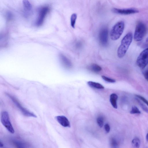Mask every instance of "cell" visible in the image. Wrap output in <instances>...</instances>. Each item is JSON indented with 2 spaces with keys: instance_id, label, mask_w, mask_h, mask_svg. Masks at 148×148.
Instances as JSON below:
<instances>
[{
  "instance_id": "obj_11",
  "label": "cell",
  "mask_w": 148,
  "mask_h": 148,
  "mask_svg": "<svg viewBox=\"0 0 148 148\" xmlns=\"http://www.w3.org/2000/svg\"><path fill=\"white\" fill-rule=\"evenodd\" d=\"M59 57L62 63L65 67L68 69H70L72 67V64L71 61L65 56L60 54Z\"/></svg>"
},
{
  "instance_id": "obj_12",
  "label": "cell",
  "mask_w": 148,
  "mask_h": 148,
  "mask_svg": "<svg viewBox=\"0 0 148 148\" xmlns=\"http://www.w3.org/2000/svg\"><path fill=\"white\" fill-rule=\"evenodd\" d=\"M87 69L90 71L95 73H98L102 70L101 67L97 64L93 63L89 65Z\"/></svg>"
},
{
  "instance_id": "obj_18",
  "label": "cell",
  "mask_w": 148,
  "mask_h": 148,
  "mask_svg": "<svg viewBox=\"0 0 148 148\" xmlns=\"http://www.w3.org/2000/svg\"><path fill=\"white\" fill-rule=\"evenodd\" d=\"M130 113L131 114H139L141 112L137 107L134 106L132 107Z\"/></svg>"
},
{
  "instance_id": "obj_26",
  "label": "cell",
  "mask_w": 148,
  "mask_h": 148,
  "mask_svg": "<svg viewBox=\"0 0 148 148\" xmlns=\"http://www.w3.org/2000/svg\"><path fill=\"white\" fill-rule=\"evenodd\" d=\"M143 74L145 78L148 81V69L144 71Z\"/></svg>"
},
{
  "instance_id": "obj_20",
  "label": "cell",
  "mask_w": 148,
  "mask_h": 148,
  "mask_svg": "<svg viewBox=\"0 0 148 148\" xmlns=\"http://www.w3.org/2000/svg\"><path fill=\"white\" fill-rule=\"evenodd\" d=\"M97 122L99 126L100 127H102L104 123L103 118L101 116L98 117L97 119Z\"/></svg>"
},
{
  "instance_id": "obj_10",
  "label": "cell",
  "mask_w": 148,
  "mask_h": 148,
  "mask_svg": "<svg viewBox=\"0 0 148 148\" xmlns=\"http://www.w3.org/2000/svg\"><path fill=\"white\" fill-rule=\"evenodd\" d=\"M57 121L62 126L65 127H71L70 123L68 119L64 116H58L55 117Z\"/></svg>"
},
{
  "instance_id": "obj_7",
  "label": "cell",
  "mask_w": 148,
  "mask_h": 148,
  "mask_svg": "<svg viewBox=\"0 0 148 148\" xmlns=\"http://www.w3.org/2000/svg\"><path fill=\"white\" fill-rule=\"evenodd\" d=\"M49 10V8L48 6H44L40 9L35 22V25L36 26H40L42 24Z\"/></svg>"
},
{
  "instance_id": "obj_16",
  "label": "cell",
  "mask_w": 148,
  "mask_h": 148,
  "mask_svg": "<svg viewBox=\"0 0 148 148\" xmlns=\"http://www.w3.org/2000/svg\"><path fill=\"white\" fill-rule=\"evenodd\" d=\"M140 140L137 137H135L134 138L132 142V145L134 147H139L140 145Z\"/></svg>"
},
{
  "instance_id": "obj_24",
  "label": "cell",
  "mask_w": 148,
  "mask_h": 148,
  "mask_svg": "<svg viewBox=\"0 0 148 148\" xmlns=\"http://www.w3.org/2000/svg\"><path fill=\"white\" fill-rule=\"evenodd\" d=\"M136 97L140 99L148 106V101L143 97L139 95H136Z\"/></svg>"
},
{
  "instance_id": "obj_4",
  "label": "cell",
  "mask_w": 148,
  "mask_h": 148,
  "mask_svg": "<svg viewBox=\"0 0 148 148\" xmlns=\"http://www.w3.org/2000/svg\"><path fill=\"white\" fill-rule=\"evenodd\" d=\"M6 95L12 100L24 115L28 117H37L36 116L34 113L29 111L23 107L18 100L14 97L8 93H6Z\"/></svg>"
},
{
  "instance_id": "obj_3",
  "label": "cell",
  "mask_w": 148,
  "mask_h": 148,
  "mask_svg": "<svg viewBox=\"0 0 148 148\" xmlns=\"http://www.w3.org/2000/svg\"><path fill=\"white\" fill-rule=\"evenodd\" d=\"M147 28L145 25L141 22L137 23L134 33V38L136 41L141 40L146 34Z\"/></svg>"
},
{
  "instance_id": "obj_25",
  "label": "cell",
  "mask_w": 148,
  "mask_h": 148,
  "mask_svg": "<svg viewBox=\"0 0 148 148\" xmlns=\"http://www.w3.org/2000/svg\"><path fill=\"white\" fill-rule=\"evenodd\" d=\"M104 129L106 131L107 133L109 132L110 130V127L108 123H106L104 125Z\"/></svg>"
},
{
  "instance_id": "obj_15",
  "label": "cell",
  "mask_w": 148,
  "mask_h": 148,
  "mask_svg": "<svg viewBox=\"0 0 148 148\" xmlns=\"http://www.w3.org/2000/svg\"><path fill=\"white\" fill-rule=\"evenodd\" d=\"M87 84L90 87L97 89H103L104 88V87L100 84L90 81L87 82Z\"/></svg>"
},
{
  "instance_id": "obj_1",
  "label": "cell",
  "mask_w": 148,
  "mask_h": 148,
  "mask_svg": "<svg viewBox=\"0 0 148 148\" xmlns=\"http://www.w3.org/2000/svg\"><path fill=\"white\" fill-rule=\"evenodd\" d=\"M132 38V34L131 32L127 34L123 38L117 50V55L119 58H122L125 55L131 43Z\"/></svg>"
},
{
  "instance_id": "obj_27",
  "label": "cell",
  "mask_w": 148,
  "mask_h": 148,
  "mask_svg": "<svg viewBox=\"0 0 148 148\" xmlns=\"http://www.w3.org/2000/svg\"><path fill=\"white\" fill-rule=\"evenodd\" d=\"M82 42L79 41L77 42L75 45L76 47L78 49L81 47L82 46Z\"/></svg>"
},
{
  "instance_id": "obj_2",
  "label": "cell",
  "mask_w": 148,
  "mask_h": 148,
  "mask_svg": "<svg viewBox=\"0 0 148 148\" xmlns=\"http://www.w3.org/2000/svg\"><path fill=\"white\" fill-rule=\"evenodd\" d=\"M125 27V23L121 21L116 23L112 27L110 33L111 39L113 40H118L123 33Z\"/></svg>"
},
{
  "instance_id": "obj_29",
  "label": "cell",
  "mask_w": 148,
  "mask_h": 148,
  "mask_svg": "<svg viewBox=\"0 0 148 148\" xmlns=\"http://www.w3.org/2000/svg\"><path fill=\"white\" fill-rule=\"evenodd\" d=\"M3 146V144L2 142L0 141V147H2Z\"/></svg>"
},
{
  "instance_id": "obj_8",
  "label": "cell",
  "mask_w": 148,
  "mask_h": 148,
  "mask_svg": "<svg viewBox=\"0 0 148 148\" xmlns=\"http://www.w3.org/2000/svg\"><path fill=\"white\" fill-rule=\"evenodd\" d=\"M108 29L107 27H103L100 29L99 34V41L103 46H106L108 43Z\"/></svg>"
},
{
  "instance_id": "obj_23",
  "label": "cell",
  "mask_w": 148,
  "mask_h": 148,
  "mask_svg": "<svg viewBox=\"0 0 148 148\" xmlns=\"http://www.w3.org/2000/svg\"><path fill=\"white\" fill-rule=\"evenodd\" d=\"M13 143L16 146H18L19 147H24V146H25L24 144L20 142H18V141H14Z\"/></svg>"
},
{
  "instance_id": "obj_22",
  "label": "cell",
  "mask_w": 148,
  "mask_h": 148,
  "mask_svg": "<svg viewBox=\"0 0 148 148\" xmlns=\"http://www.w3.org/2000/svg\"><path fill=\"white\" fill-rule=\"evenodd\" d=\"M137 100L142 109L148 113V108L140 101L139 99H137Z\"/></svg>"
},
{
  "instance_id": "obj_19",
  "label": "cell",
  "mask_w": 148,
  "mask_h": 148,
  "mask_svg": "<svg viewBox=\"0 0 148 148\" xmlns=\"http://www.w3.org/2000/svg\"><path fill=\"white\" fill-rule=\"evenodd\" d=\"M110 144L111 146L113 147H117L119 145L117 141L114 138H112L110 139Z\"/></svg>"
},
{
  "instance_id": "obj_13",
  "label": "cell",
  "mask_w": 148,
  "mask_h": 148,
  "mask_svg": "<svg viewBox=\"0 0 148 148\" xmlns=\"http://www.w3.org/2000/svg\"><path fill=\"white\" fill-rule=\"evenodd\" d=\"M118 98L117 95L115 93H112L110 96V102L112 107L115 109L117 108V101Z\"/></svg>"
},
{
  "instance_id": "obj_9",
  "label": "cell",
  "mask_w": 148,
  "mask_h": 148,
  "mask_svg": "<svg viewBox=\"0 0 148 148\" xmlns=\"http://www.w3.org/2000/svg\"><path fill=\"white\" fill-rule=\"evenodd\" d=\"M112 11L114 13L122 15H128L139 12L138 10L133 8L119 9L114 8L112 9Z\"/></svg>"
},
{
  "instance_id": "obj_28",
  "label": "cell",
  "mask_w": 148,
  "mask_h": 148,
  "mask_svg": "<svg viewBox=\"0 0 148 148\" xmlns=\"http://www.w3.org/2000/svg\"><path fill=\"white\" fill-rule=\"evenodd\" d=\"M143 47H148V38H147L145 40V41L144 43Z\"/></svg>"
},
{
  "instance_id": "obj_5",
  "label": "cell",
  "mask_w": 148,
  "mask_h": 148,
  "mask_svg": "<svg viewBox=\"0 0 148 148\" xmlns=\"http://www.w3.org/2000/svg\"><path fill=\"white\" fill-rule=\"evenodd\" d=\"M138 66L141 69H144L148 64V47L146 48L139 54L136 60Z\"/></svg>"
},
{
  "instance_id": "obj_21",
  "label": "cell",
  "mask_w": 148,
  "mask_h": 148,
  "mask_svg": "<svg viewBox=\"0 0 148 148\" xmlns=\"http://www.w3.org/2000/svg\"><path fill=\"white\" fill-rule=\"evenodd\" d=\"M101 77L104 80L107 82L111 83H114L116 82L115 80L114 79L103 75Z\"/></svg>"
},
{
  "instance_id": "obj_17",
  "label": "cell",
  "mask_w": 148,
  "mask_h": 148,
  "mask_svg": "<svg viewBox=\"0 0 148 148\" xmlns=\"http://www.w3.org/2000/svg\"><path fill=\"white\" fill-rule=\"evenodd\" d=\"M77 18V14L76 13L73 14L71 17V25L72 27L75 28L76 21Z\"/></svg>"
},
{
  "instance_id": "obj_14",
  "label": "cell",
  "mask_w": 148,
  "mask_h": 148,
  "mask_svg": "<svg viewBox=\"0 0 148 148\" xmlns=\"http://www.w3.org/2000/svg\"><path fill=\"white\" fill-rule=\"evenodd\" d=\"M23 9L25 12H30L32 9V6L28 0H23Z\"/></svg>"
},
{
  "instance_id": "obj_6",
  "label": "cell",
  "mask_w": 148,
  "mask_h": 148,
  "mask_svg": "<svg viewBox=\"0 0 148 148\" xmlns=\"http://www.w3.org/2000/svg\"><path fill=\"white\" fill-rule=\"evenodd\" d=\"M1 121L6 129L10 133H14V129L11 123L8 113L7 111H3L1 114Z\"/></svg>"
},
{
  "instance_id": "obj_30",
  "label": "cell",
  "mask_w": 148,
  "mask_h": 148,
  "mask_svg": "<svg viewBox=\"0 0 148 148\" xmlns=\"http://www.w3.org/2000/svg\"><path fill=\"white\" fill-rule=\"evenodd\" d=\"M146 139L147 141H148V133L147 134L146 136Z\"/></svg>"
}]
</instances>
